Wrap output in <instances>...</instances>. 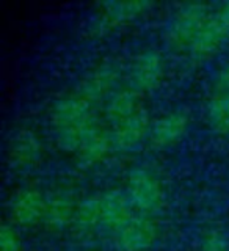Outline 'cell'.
<instances>
[{
    "instance_id": "10",
    "label": "cell",
    "mask_w": 229,
    "mask_h": 251,
    "mask_svg": "<svg viewBox=\"0 0 229 251\" xmlns=\"http://www.w3.org/2000/svg\"><path fill=\"white\" fill-rule=\"evenodd\" d=\"M46 201L35 190L22 192L13 202V217L21 225H31L44 217Z\"/></svg>"
},
{
    "instance_id": "16",
    "label": "cell",
    "mask_w": 229,
    "mask_h": 251,
    "mask_svg": "<svg viewBox=\"0 0 229 251\" xmlns=\"http://www.w3.org/2000/svg\"><path fill=\"white\" fill-rule=\"evenodd\" d=\"M137 94L132 90H126L118 93L116 96L110 100L107 105V116L108 120L120 123L126 120L127 116L137 112Z\"/></svg>"
},
{
    "instance_id": "6",
    "label": "cell",
    "mask_w": 229,
    "mask_h": 251,
    "mask_svg": "<svg viewBox=\"0 0 229 251\" xmlns=\"http://www.w3.org/2000/svg\"><path fill=\"white\" fill-rule=\"evenodd\" d=\"M8 155L13 167L30 168L41 155V143L31 130H19L10 141Z\"/></svg>"
},
{
    "instance_id": "21",
    "label": "cell",
    "mask_w": 229,
    "mask_h": 251,
    "mask_svg": "<svg viewBox=\"0 0 229 251\" xmlns=\"http://www.w3.org/2000/svg\"><path fill=\"white\" fill-rule=\"evenodd\" d=\"M218 85H220V88L228 90L229 93V65L225 66L222 69V73L218 74Z\"/></svg>"
},
{
    "instance_id": "11",
    "label": "cell",
    "mask_w": 229,
    "mask_h": 251,
    "mask_svg": "<svg viewBox=\"0 0 229 251\" xmlns=\"http://www.w3.org/2000/svg\"><path fill=\"white\" fill-rule=\"evenodd\" d=\"M187 127V116L182 113H170L160 118L153 126L151 138L155 145L167 146L175 143L176 140L182 137Z\"/></svg>"
},
{
    "instance_id": "19",
    "label": "cell",
    "mask_w": 229,
    "mask_h": 251,
    "mask_svg": "<svg viewBox=\"0 0 229 251\" xmlns=\"http://www.w3.org/2000/svg\"><path fill=\"white\" fill-rule=\"evenodd\" d=\"M0 251H19V237L8 225L0 229Z\"/></svg>"
},
{
    "instance_id": "9",
    "label": "cell",
    "mask_w": 229,
    "mask_h": 251,
    "mask_svg": "<svg viewBox=\"0 0 229 251\" xmlns=\"http://www.w3.org/2000/svg\"><path fill=\"white\" fill-rule=\"evenodd\" d=\"M148 115L145 110L138 108L135 113H132L126 120L116 124L115 129V143L120 149H130L137 143H140L141 138L145 137L148 130Z\"/></svg>"
},
{
    "instance_id": "7",
    "label": "cell",
    "mask_w": 229,
    "mask_h": 251,
    "mask_svg": "<svg viewBox=\"0 0 229 251\" xmlns=\"http://www.w3.org/2000/svg\"><path fill=\"white\" fill-rule=\"evenodd\" d=\"M155 226L149 220H130L118 235L120 247L126 251H143L155 240Z\"/></svg>"
},
{
    "instance_id": "18",
    "label": "cell",
    "mask_w": 229,
    "mask_h": 251,
    "mask_svg": "<svg viewBox=\"0 0 229 251\" xmlns=\"http://www.w3.org/2000/svg\"><path fill=\"white\" fill-rule=\"evenodd\" d=\"M76 220L82 227H93L101 223V196L85 200L76 210Z\"/></svg>"
},
{
    "instance_id": "12",
    "label": "cell",
    "mask_w": 229,
    "mask_h": 251,
    "mask_svg": "<svg viewBox=\"0 0 229 251\" xmlns=\"http://www.w3.org/2000/svg\"><path fill=\"white\" fill-rule=\"evenodd\" d=\"M116 77H118V73L113 66L105 65L102 68H98L94 73H91L86 77L83 88H82V98L88 102V104L91 99L102 98L110 90V86L115 83Z\"/></svg>"
},
{
    "instance_id": "17",
    "label": "cell",
    "mask_w": 229,
    "mask_h": 251,
    "mask_svg": "<svg viewBox=\"0 0 229 251\" xmlns=\"http://www.w3.org/2000/svg\"><path fill=\"white\" fill-rule=\"evenodd\" d=\"M209 123L215 132H229V93H222L210 100Z\"/></svg>"
},
{
    "instance_id": "13",
    "label": "cell",
    "mask_w": 229,
    "mask_h": 251,
    "mask_svg": "<svg viewBox=\"0 0 229 251\" xmlns=\"http://www.w3.org/2000/svg\"><path fill=\"white\" fill-rule=\"evenodd\" d=\"M74 212V204L66 195H52L49 200L46 201V209H44V222L52 226V227H61L68 225V222Z\"/></svg>"
},
{
    "instance_id": "3",
    "label": "cell",
    "mask_w": 229,
    "mask_h": 251,
    "mask_svg": "<svg viewBox=\"0 0 229 251\" xmlns=\"http://www.w3.org/2000/svg\"><path fill=\"white\" fill-rule=\"evenodd\" d=\"M229 36V2L218 8L215 16L209 18L200 35L192 44V52L198 57L215 52L220 44Z\"/></svg>"
},
{
    "instance_id": "4",
    "label": "cell",
    "mask_w": 229,
    "mask_h": 251,
    "mask_svg": "<svg viewBox=\"0 0 229 251\" xmlns=\"http://www.w3.org/2000/svg\"><path fill=\"white\" fill-rule=\"evenodd\" d=\"M129 193L132 201L145 210L155 209L162 200V192L157 180L143 170H135L130 173Z\"/></svg>"
},
{
    "instance_id": "20",
    "label": "cell",
    "mask_w": 229,
    "mask_h": 251,
    "mask_svg": "<svg viewBox=\"0 0 229 251\" xmlns=\"http://www.w3.org/2000/svg\"><path fill=\"white\" fill-rule=\"evenodd\" d=\"M203 251H229V247L223 235L212 232L206 239V242H204Z\"/></svg>"
},
{
    "instance_id": "5",
    "label": "cell",
    "mask_w": 229,
    "mask_h": 251,
    "mask_svg": "<svg viewBox=\"0 0 229 251\" xmlns=\"http://www.w3.org/2000/svg\"><path fill=\"white\" fill-rule=\"evenodd\" d=\"M162 75V58L155 50H146L135 58L130 69V83L135 90H151Z\"/></svg>"
},
{
    "instance_id": "1",
    "label": "cell",
    "mask_w": 229,
    "mask_h": 251,
    "mask_svg": "<svg viewBox=\"0 0 229 251\" xmlns=\"http://www.w3.org/2000/svg\"><path fill=\"white\" fill-rule=\"evenodd\" d=\"M53 124L60 146L66 151H77L93 127L90 104L82 96L60 100L53 110Z\"/></svg>"
},
{
    "instance_id": "15",
    "label": "cell",
    "mask_w": 229,
    "mask_h": 251,
    "mask_svg": "<svg viewBox=\"0 0 229 251\" xmlns=\"http://www.w3.org/2000/svg\"><path fill=\"white\" fill-rule=\"evenodd\" d=\"M148 6V2H110L104 5L102 21L108 25H113V24L127 21L133 16L140 14Z\"/></svg>"
},
{
    "instance_id": "2",
    "label": "cell",
    "mask_w": 229,
    "mask_h": 251,
    "mask_svg": "<svg viewBox=\"0 0 229 251\" xmlns=\"http://www.w3.org/2000/svg\"><path fill=\"white\" fill-rule=\"evenodd\" d=\"M209 21V6L206 3L185 5L171 24L168 39L175 47H187L193 44L203 27Z\"/></svg>"
},
{
    "instance_id": "14",
    "label": "cell",
    "mask_w": 229,
    "mask_h": 251,
    "mask_svg": "<svg viewBox=\"0 0 229 251\" xmlns=\"http://www.w3.org/2000/svg\"><path fill=\"white\" fill-rule=\"evenodd\" d=\"M108 151V137L104 132L96 129L93 126L88 135L82 141L80 148L77 149L78 159H80L85 165H91L94 162L101 160Z\"/></svg>"
},
{
    "instance_id": "8",
    "label": "cell",
    "mask_w": 229,
    "mask_h": 251,
    "mask_svg": "<svg viewBox=\"0 0 229 251\" xmlns=\"http://www.w3.org/2000/svg\"><path fill=\"white\" fill-rule=\"evenodd\" d=\"M130 206L121 192H110L101 196V223L110 229H123L130 222Z\"/></svg>"
}]
</instances>
